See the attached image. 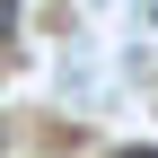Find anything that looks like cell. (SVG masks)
I'll return each mask as SVG.
<instances>
[{
  "mask_svg": "<svg viewBox=\"0 0 158 158\" xmlns=\"http://www.w3.org/2000/svg\"><path fill=\"white\" fill-rule=\"evenodd\" d=\"M149 27H158V0H149Z\"/></svg>",
  "mask_w": 158,
  "mask_h": 158,
  "instance_id": "cell-1",
  "label": "cell"
},
{
  "mask_svg": "<svg viewBox=\"0 0 158 158\" xmlns=\"http://www.w3.org/2000/svg\"><path fill=\"white\" fill-rule=\"evenodd\" d=\"M132 158H158V149H132Z\"/></svg>",
  "mask_w": 158,
  "mask_h": 158,
  "instance_id": "cell-2",
  "label": "cell"
}]
</instances>
